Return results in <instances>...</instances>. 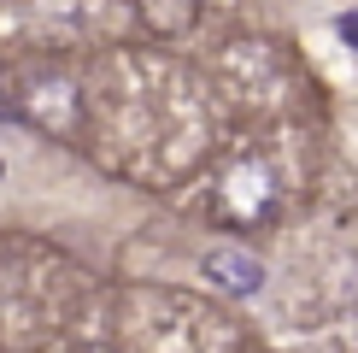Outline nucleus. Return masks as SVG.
Segmentation results:
<instances>
[{
	"instance_id": "obj_1",
	"label": "nucleus",
	"mask_w": 358,
	"mask_h": 353,
	"mask_svg": "<svg viewBox=\"0 0 358 353\" xmlns=\"http://www.w3.org/2000/svg\"><path fill=\"white\" fill-rule=\"evenodd\" d=\"M206 271H212L229 294H259V283H264V265L252 254H241V247H217V254H206Z\"/></svg>"
},
{
	"instance_id": "obj_2",
	"label": "nucleus",
	"mask_w": 358,
	"mask_h": 353,
	"mask_svg": "<svg viewBox=\"0 0 358 353\" xmlns=\"http://www.w3.org/2000/svg\"><path fill=\"white\" fill-rule=\"evenodd\" d=\"M341 36H347L352 48H358V12H341Z\"/></svg>"
}]
</instances>
